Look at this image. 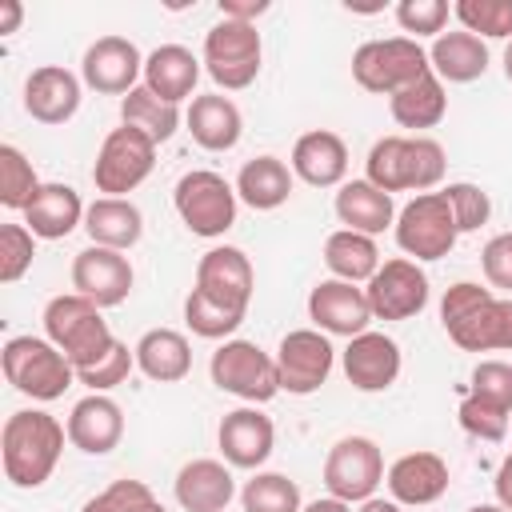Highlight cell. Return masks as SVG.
I'll use <instances>...</instances> for the list:
<instances>
[{
	"instance_id": "cell-1",
	"label": "cell",
	"mask_w": 512,
	"mask_h": 512,
	"mask_svg": "<svg viewBox=\"0 0 512 512\" xmlns=\"http://www.w3.org/2000/svg\"><path fill=\"white\" fill-rule=\"evenodd\" d=\"M440 324L464 352H512V296H492L472 280H456L440 296Z\"/></svg>"
},
{
	"instance_id": "cell-2",
	"label": "cell",
	"mask_w": 512,
	"mask_h": 512,
	"mask_svg": "<svg viewBox=\"0 0 512 512\" xmlns=\"http://www.w3.org/2000/svg\"><path fill=\"white\" fill-rule=\"evenodd\" d=\"M64 440H68V428L40 412V408H20L4 420V432H0V460H4V476L16 484V488H40L56 464H60V452H64Z\"/></svg>"
},
{
	"instance_id": "cell-3",
	"label": "cell",
	"mask_w": 512,
	"mask_h": 512,
	"mask_svg": "<svg viewBox=\"0 0 512 512\" xmlns=\"http://www.w3.org/2000/svg\"><path fill=\"white\" fill-rule=\"evenodd\" d=\"M444 148L432 136H380L368 152V184L380 192H432L444 180Z\"/></svg>"
},
{
	"instance_id": "cell-4",
	"label": "cell",
	"mask_w": 512,
	"mask_h": 512,
	"mask_svg": "<svg viewBox=\"0 0 512 512\" xmlns=\"http://www.w3.org/2000/svg\"><path fill=\"white\" fill-rule=\"evenodd\" d=\"M44 336L72 360L76 372L92 368L116 344V336H112L108 320L100 316V308L80 292L52 296L44 304Z\"/></svg>"
},
{
	"instance_id": "cell-5",
	"label": "cell",
	"mask_w": 512,
	"mask_h": 512,
	"mask_svg": "<svg viewBox=\"0 0 512 512\" xmlns=\"http://www.w3.org/2000/svg\"><path fill=\"white\" fill-rule=\"evenodd\" d=\"M0 364L8 384L32 400H60L64 388L76 380L72 360L48 336H12L0 352Z\"/></svg>"
},
{
	"instance_id": "cell-6",
	"label": "cell",
	"mask_w": 512,
	"mask_h": 512,
	"mask_svg": "<svg viewBox=\"0 0 512 512\" xmlns=\"http://www.w3.org/2000/svg\"><path fill=\"white\" fill-rule=\"evenodd\" d=\"M424 72H432V64H428V52L412 36L368 40L352 52V80L376 96H396Z\"/></svg>"
},
{
	"instance_id": "cell-7",
	"label": "cell",
	"mask_w": 512,
	"mask_h": 512,
	"mask_svg": "<svg viewBox=\"0 0 512 512\" xmlns=\"http://www.w3.org/2000/svg\"><path fill=\"white\" fill-rule=\"evenodd\" d=\"M236 200H240L236 188L212 168H192L172 188L176 216L192 236H204V240L224 236L236 224Z\"/></svg>"
},
{
	"instance_id": "cell-8",
	"label": "cell",
	"mask_w": 512,
	"mask_h": 512,
	"mask_svg": "<svg viewBox=\"0 0 512 512\" xmlns=\"http://www.w3.org/2000/svg\"><path fill=\"white\" fill-rule=\"evenodd\" d=\"M208 376L220 392H228L244 404H268L280 392L276 356H268L252 340H224L208 360Z\"/></svg>"
},
{
	"instance_id": "cell-9",
	"label": "cell",
	"mask_w": 512,
	"mask_h": 512,
	"mask_svg": "<svg viewBox=\"0 0 512 512\" xmlns=\"http://www.w3.org/2000/svg\"><path fill=\"white\" fill-rule=\"evenodd\" d=\"M260 32L256 24L244 20H216L204 32V72L224 88V92H240L260 76Z\"/></svg>"
},
{
	"instance_id": "cell-10",
	"label": "cell",
	"mask_w": 512,
	"mask_h": 512,
	"mask_svg": "<svg viewBox=\"0 0 512 512\" xmlns=\"http://www.w3.org/2000/svg\"><path fill=\"white\" fill-rule=\"evenodd\" d=\"M396 244L400 252H408L412 260H440L456 248V216L448 208V196L444 192H420L412 196L400 212H396Z\"/></svg>"
},
{
	"instance_id": "cell-11",
	"label": "cell",
	"mask_w": 512,
	"mask_h": 512,
	"mask_svg": "<svg viewBox=\"0 0 512 512\" xmlns=\"http://www.w3.org/2000/svg\"><path fill=\"white\" fill-rule=\"evenodd\" d=\"M152 168H156V140L132 124H120L104 136V144L96 152L92 184L104 196H128L132 188H140L148 180Z\"/></svg>"
},
{
	"instance_id": "cell-12",
	"label": "cell",
	"mask_w": 512,
	"mask_h": 512,
	"mask_svg": "<svg viewBox=\"0 0 512 512\" xmlns=\"http://www.w3.org/2000/svg\"><path fill=\"white\" fill-rule=\"evenodd\" d=\"M384 484L380 444L368 436H340L324 456V488L344 504H364Z\"/></svg>"
},
{
	"instance_id": "cell-13",
	"label": "cell",
	"mask_w": 512,
	"mask_h": 512,
	"mask_svg": "<svg viewBox=\"0 0 512 512\" xmlns=\"http://www.w3.org/2000/svg\"><path fill=\"white\" fill-rule=\"evenodd\" d=\"M372 320H412L428 304V276L416 260L396 256L376 268V276L364 284Z\"/></svg>"
},
{
	"instance_id": "cell-14",
	"label": "cell",
	"mask_w": 512,
	"mask_h": 512,
	"mask_svg": "<svg viewBox=\"0 0 512 512\" xmlns=\"http://www.w3.org/2000/svg\"><path fill=\"white\" fill-rule=\"evenodd\" d=\"M336 364V348L320 328H296L280 340L276 348V372H280V392L292 396H312Z\"/></svg>"
},
{
	"instance_id": "cell-15",
	"label": "cell",
	"mask_w": 512,
	"mask_h": 512,
	"mask_svg": "<svg viewBox=\"0 0 512 512\" xmlns=\"http://www.w3.org/2000/svg\"><path fill=\"white\" fill-rule=\"evenodd\" d=\"M252 288H256V272H252V260L240 248L220 244V248H208L200 256V264H196V292L200 296L248 316Z\"/></svg>"
},
{
	"instance_id": "cell-16",
	"label": "cell",
	"mask_w": 512,
	"mask_h": 512,
	"mask_svg": "<svg viewBox=\"0 0 512 512\" xmlns=\"http://www.w3.org/2000/svg\"><path fill=\"white\" fill-rule=\"evenodd\" d=\"M132 264L124 252L116 248H100V244H88L84 252H76L72 260V288L80 296H88L96 308H116L128 300L132 292Z\"/></svg>"
},
{
	"instance_id": "cell-17",
	"label": "cell",
	"mask_w": 512,
	"mask_h": 512,
	"mask_svg": "<svg viewBox=\"0 0 512 512\" xmlns=\"http://www.w3.org/2000/svg\"><path fill=\"white\" fill-rule=\"evenodd\" d=\"M80 76L88 88L124 100L136 88V80L144 76V56L128 36H100L96 44H88V52L80 60Z\"/></svg>"
},
{
	"instance_id": "cell-18",
	"label": "cell",
	"mask_w": 512,
	"mask_h": 512,
	"mask_svg": "<svg viewBox=\"0 0 512 512\" xmlns=\"http://www.w3.org/2000/svg\"><path fill=\"white\" fill-rule=\"evenodd\" d=\"M308 320L324 336H348L352 340V336L368 332L372 308H368L364 288H356L348 280H320L308 292Z\"/></svg>"
},
{
	"instance_id": "cell-19",
	"label": "cell",
	"mask_w": 512,
	"mask_h": 512,
	"mask_svg": "<svg viewBox=\"0 0 512 512\" xmlns=\"http://www.w3.org/2000/svg\"><path fill=\"white\" fill-rule=\"evenodd\" d=\"M216 444H220V456H224L228 468H248V472H256V468L272 456L276 428H272V420H268L256 404H244V408H232V412L220 420Z\"/></svg>"
},
{
	"instance_id": "cell-20",
	"label": "cell",
	"mask_w": 512,
	"mask_h": 512,
	"mask_svg": "<svg viewBox=\"0 0 512 512\" xmlns=\"http://www.w3.org/2000/svg\"><path fill=\"white\" fill-rule=\"evenodd\" d=\"M344 376L356 392H384L400 376V344L384 332H360L344 348Z\"/></svg>"
},
{
	"instance_id": "cell-21",
	"label": "cell",
	"mask_w": 512,
	"mask_h": 512,
	"mask_svg": "<svg viewBox=\"0 0 512 512\" xmlns=\"http://www.w3.org/2000/svg\"><path fill=\"white\" fill-rule=\"evenodd\" d=\"M64 428H68V444L72 448H80L88 456H108L124 436V412H120V404L112 396L88 392L84 400L72 404Z\"/></svg>"
},
{
	"instance_id": "cell-22",
	"label": "cell",
	"mask_w": 512,
	"mask_h": 512,
	"mask_svg": "<svg viewBox=\"0 0 512 512\" xmlns=\"http://www.w3.org/2000/svg\"><path fill=\"white\" fill-rule=\"evenodd\" d=\"M80 108V76L60 64H40L24 80V112L40 124H68Z\"/></svg>"
},
{
	"instance_id": "cell-23",
	"label": "cell",
	"mask_w": 512,
	"mask_h": 512,
	"mask_svg": "<svg viewBox=\"0 0 512 512\" xmlns=\"http://www.w3.org/2000/svg\"><path fill=\"white\" fill-rule=\"evenodd\" d=\"M384 484H388L396 504L424 508V504H436L448 492V464L436 452H404L384 472Z\"/></svg>"
},
{
	"instance_id": "cell-24",
	"label": "cell",
	"mask_w": 512,
	"mask_h": 512,
	"mask_svg": "<svg viewBox=\"0 0 512 512\" xmlns=\"http://www.w3.org/2000/svg\"><path fill=\"white\" fill-rule=\"evenodd\" d=\"M176 504L184 512H228L232 496H236V480H232V468L224 460H188L180 472H176Z\"/></svg>"
},
{
	"instance_id": "cell-25",
	"label": "cell",
	"mask_w": 512,
	"mask_h": 512,
	"mask_svg": "<svg viewBox=\"0 0 512 512\" xmlns=\"http://www.w3.org/2000/svg\"><path fill=\"white\" fill-rule=\"evenodd\" d=\"M292 176L312 188H336L348 176V144L328 132L312 128L292 144Z\"/></svg>"
},
{
	"instance_id": "cell-26",
	"label": "cell",
	"mask_w": 512,
	"mask_h": 512,
	"mask_svg": "<svg viewBox=\"0 0 512 512\" xmlns=\"http://www.w3.org/2000/svg\"><path fill=\"white\" fill-rule=\"evenodd\" d=\"M84 200L72 184H40L32 204L24 208V224L36 240H64L68 232L84 228Z\"/></svg>"
},
{
	"instance_id": "cell-27",
	"label": "cell",
	"mask_w": 512,
	"mask_h": 512,
	"mask_svg": "<svg viewBox=\"0 0 512 512\" xmlns=\"http://www.w3.org/2000/svg\"><path fill=\"white\" fill-rule=\"evenodd\" d=\"M188 132L192 140L204 148V152H228L240 144V132H244V116L240 108L220 96V92H208V96H192L188 104Z\"/></svg>"
},
{
	"instance_id": "cell-28",
	"label": "cell",
	"mask_w": 512,
	"mask_h": 512,
	"mask_svg": "<svg viewBox=\"0 0 512 512\" xmlns=\"http://www.w3.org/2000/svg\"><path fill=\"white\" fill-rule=\"evenodd\" d=\"M84 232L100 248L128 252L144 236V216L128 196H96L84 212Z\"/></svg>"
},
{
	"instance_id": "cell-29",
	"label": "cell",
	"mask_w": 512,
	"mask_h": 512,
	"mask_svg": "<svg viewBox=\"0 0 512 512\" xmlns=\"http://www.w3.org/2000/svg\"><path fill=\"white\" fill-rule=\"evenodd\" d=\"M132 352H136V368L156 384H176L192 372V344L176 328H148Z\"/></svg>"
},
{
	"instance_id": "cell-30",
	"label": "cell",
	"mask_w": 512,
	"mask_h": 512,
	"mask_svg": "<svg viewBox=\"0 0 512 512\" xmlns=\"http://www.w3.org/2000/svg\"><path fill=\"white\" fill-rule=\"evenodd\" d=\"M428 64L440 80L448 84H472L488 72V44L464 28L456 32H440L428 48Z\"/></svg>"
},
{
	"instance_id": "cell-31",
	"label": "cell",
	"mask_w": 512,
	"mask_h": 512,
	"mask_svg": "<svg viewBox=\"0 0 512 512\" xmlns=\"http://www.w3.org/2000/svg\"><path fill=\"white\" fill-rule=\"evenodd\" d=\"M336 220L352 232L364 236H380L384 228L396 224V204L388 192H380L368 180H344L336 192Z\"/></svg>"
},
{
	"instance_id": "cell-32",
	"label": "cell",
	"mask_w": 512,
	"mask_h": 512,
	"mask_svg": "<svg viewBox=\"0 0 512 512\" xmlns=\"http://www.w3.org/2000/svg\"><path fill=\"white\" fill-rule=\"evenodd\" d=\"M200 64L184 44H160L148 60H144V88H152L160 100L180 104L196 92L200 80Z\"/></svg>"
},
{
	"instance_id": "cell-33",
	"label": "cell",
	"mask_w": 512,
	"mask_h": 512,
	"mask_svg": "<svg viewBox=\"0 0 512 512\" xmlns=\"http://www.w3.org/2000/svg\"><path fill=\"white\" fill-rule=\"evenodd\" d=\"M292 188H296L292 164H284L280 156H252V160H244V168L236 176V196L256 212L280 208L292 196Z\"/></svg>"
},
{
	"instance_id": "cell-34",
	"label": "cell",
	"mask_w": 512,
	"mask_h": 512,
	"mask_svg": "<svg viewBox=\"0 0 512 512\" xmlns=\"http://www.w3.org/2000/svg\"><path fill=\"white\" fill-rule=\"evenodd\" d=\"M324 268L332 272V280H348V284H368L380 268V248L372 236L352 232V228H336L324 240Z\"/></svg>"
},
{
	"instance_id": "cell-35",
	"label": "cell",
	"mask_w": 512,
	"mask_h": 512,
	"mask_svg": "<svg viewBox=\"0 0 512 512\" xmlns=\"http://www.w3.org/2000/svg\"><path fill=\"white\" fill-rule=\"evenodd\" d=\"M388 112L400 128H436L448 112V96H444V80L436 72H424L420 80H412L408 88H400L396 96H388Z\"/></svg>"
},
{
	"instance_id": "cell-36",
	"label": "cell",
	"mask_w": 512,
	"mask_h": 512,
	"mask_svg": "<svg viewBox=\"0 0 512 512\" xmlns=\"http://www.w3.org/2000/svg\"><path fill=\"white\" fill-rule=\"evenodd\" d=\"M120 120L132 124V128H140V132L152 136L156 144H164V140H172L176 128H180V104H168V100H160L152 88L136 84V88L120 100Z\"/></svg>"
},
{
	"instance_id": "cell-37",
	"label": "cell",
	"mask_w": 512,
	"mask_h": 512,
	"mask_svg": "<svg viewBox=\"0 0 512 512\" xmlns=\"http://www.w3.org/2000/svg\"><path fill=\"white\" fill-rule=\"evenodd\" d=\"M244 512H300V488L284 472H256L240 488Z\"/></svg>"
},
{
	"instance_id": "cell-38",
	"label": "cell",
	"mask_w": 512,
	"mask_h": 512,
	"mask_svg": "<svg viewBox=\"0 0 512 512\" xmlns=\"http://www.w3.org/2000/svg\"><path fill=\"white\" fill-rule=\"evenodd\" d=\"M452 16L480 40H512V0H456Z\"/></svg>"
},
{
	"instance_id": "cell-39",
	"label": "cell",
	"mask_w": 512,
	"mask_h": 512,
	"mask_svg": "<svg viewBox=\"0 0 512 512\" xmlns=\"http://www.w3.org/2000/svg\"><path fill=\"white\" fill-rule=\"evenodd\" d=\"M36 192H40V180H36L32 160L16 144H0V204L24 212Z\"/></svg>"
},
{
	"instance_id": "cell-40",
	"label": "cell",
	"mask_w": 512,
	"mask_h": 512,
	"mask_svg": "<svg viewBox=\"0 0 512 512\" xmlns=\"http://www.w3.org/2000/svg\"><path fill=\"white\" fill-rule=\"evenodd\" d=\"M184 324L204 340H228L244 324V312H232V308H224V304H216L192 288L184 300Z\"/></svg>"
},
{
	"instance_id": "cell-41",
	"label": "cell",
	"mask_w": 512,
	"mask_h": 512,
	"mask_svg": "<svg viewBox=\"0 0 512 512\" xmlns=\"http://www.w3.org/2000/svg\"><path fill=\"white\" fill-rule=\"evenodd\" d=\"M80 512H168L144 480H112L104 492L84 500Z\"/></svg>"
},
{
	"instance_id": "cell-42",
	"label": "cell",
	"mask_w": 512,
	"mask_h": 512,
	"mask_svg": "<svg viewBox=\"0 0 512 512\" xmlns=\"http://www.w3.org/2000/svg\"><path fill=\"white\" fill-rule=\"evenodd\" d=\"M444 196H448V208H452L460 232H476V228L488 224V216H492V200H488V192H484L480 184L456 180V184L444 188Z\"/></svg>"
},
{
	"instance_id": "cell-43",
	"label": "cell",
	"mask_w": 512,
	"mask_h": 512,
	"mask_svg": "<svg viewBox=\"0 0 512 512\" xmlns=\"http://www.w3.org/2000/svg\"><path fill=\"white\" fill-rule=\"evenodd\" d=\"M36 256V236L28 232V224H4L0 228V280L16 284Z\"/></svg>"
},
{
	"instance_id": "cell-44",
	"label": "cell",
	"mask_w": 512,
	"mask_h": 512,
	"mask_svg": "<svg viewBox=\"0 0 512 512\" xmlns=\"http://www.w3.org/2000/svg\"><path fill=\"white\" fill-rule=\"evenodd\" d=\"M136 368V352L128 348V344H112L92 368H84V372H76V380L84 384V388H92V392H108V388H116V384H124L128 380V372Z\"/></svg>"
},
{
	"instance_id": "cell-45",
	"label": "cell",
	"mask_w": 512,
	"mask_h": 512,
	"mask_svg": "<svg viewBox=\"0 0 512 512\" xmlns=\"http://www.w3.org/2000/svg\"><path fill=\"white\" fill-rule=\"evenodd\" d=\"M456 416H460V428H464L468 436L496 444V440H504L512 412H504V408H496V404H488V400H480V396H464Z\"/></svg>"
},
{
	"instance_id": "cell-46",
	"label": "cell",
	"mask_w": 512,
	"mask_h": 512,
	"mask_svg": "<svg viewBox=\"0 0 512 512\" xmlns=\"http://www.w3.org/2000/svg\"><path fill=\"white\" fill-rule=\"evenodd\" d=\"M468 396H480V400L512 412V364L508 360H480L472 368Z\"/></svg>"
},
{
	"instance_id": "cell-47",
	"label": "cell",
	"mask_w": 512,
	"mask_h": 512,
	"mask_svg": "<svg viewBox=\"0 0 512 512\" xmlns=\"http://www.w3.org/2000/svg\"><path fill=\"white\" fill-rule=\"evenodd\" d=\"M396 24L416 36H440L448 24V4L444 0H400L396 4Z\"/></svg>"
},
{
	"instance_id": "cell-48",
	"label": "cell",
	"mask_w": 512,
	"mask_h": 512,
	"mask_svg": "<svg viewBox=\"0 0 512 512\" xmlns=\"http://www.w3.org/2000/svg\"><path fill=\"white\" fill-rule=\"evenodd\" d=\"M480 268H484V280L500 292H512V232H500L484 244L480 252Z\"/></svg>"
},
{
	"instance_id": "cell-49",
	"label": "cell",
	"mask_w": 512,
	"mask_h": 512,
	"mask_svg": "<svg viewBox=\"0 0 512 512\" xmlns=\"http://www.w3.org/2000/svg\"><path fill=\"white\" fill-rule=\"evenodd\" d=\"M272 4L268 0H220V16L224 20H244V24H256V16H264Z\"/></svg>"
},
{
	"instance_id": "cell-50",
	"label": "cell",
	"mask_w": 512,
	"mask_h": 512,
	"mask_svg": "<svg viewBox=\"0 0 512 512\" xmlns=\"http://www.w3.org/2000/svg\"><path fill=\"white\" fill-rule=\"evenodd\" d=\"M492 488H496V504L512 512V452H508V456L500 460V468H496V480H492Z\"/></svg>"
},
{
	"instance_id": "cell-51",
	"label": "cell",
	"mask_w": 512,
	"mask_h": 512,
	"mask_svg": "<svg viewBox=\"0 0 512 512\" xmlns=\"http://www.w3.org/2000/svg\"><path fill=\"white\" fill-rule=\"evenodd\" d=\"M20 20H24V4L20 0H0V36L16 32Z\"/></svg>"
},
{
	"instance_id": "cell-52",
	"label": "cell",
	"mask_w": 512,
	"mask_h": 512,
	"mask_svg": "<svg viewBox=\"0 0 512 512\" xmlns=\"http://www.w3.org/2000/svg\"><path fill=\"white\" fill-rule=\"evenodd\" d=\"M300 512H352V504H344V500H336V496H320V500L304 504Z\"/></svg>"
},
{
	"instance_id": "cell-53",
	"label": "cell",
	"mask_w": 512,
	"mask_h": 512,
	"mask_svg": "<svg viewBox=\"0 0 512 512\" xmlns=\"http://www.w3.org/2000/svg\"><path fill=\"white\" fill-rule=\"evenodd\" d=\"M356 512H400V504H396V500H384V496H372V500H364Z\"/></svg>"
},
{
	"instance_id": "cell-54",
	"label": "cell",
	"mask_w": 512,
	"mask_h": 512,
	"mask_svg": "<svg viewBox=\"0 0 512 512\" xmlns=\"http://www.w3.org/2000/svg\"><path fill=\"white\" fill-rule=\"evenodd\" d=\"M504 76H508V84H512V40H508V48H504Z\"/></svg>"
},
{
	"instance_id": "cell-55",
	"label": "cell",
	"mask_w": 512,
	"mask_h": 512,
	"mask_svg": "<svg viewBox=\"0 0 512 512\" xmlns=\"http://www.w3.org/2000/svg\"><path fill=\"white\" fill-rule=\"evenodd\" d=\"M468 512H508V508H500V504H472Z\"/></svg>"
}]
</instances>
